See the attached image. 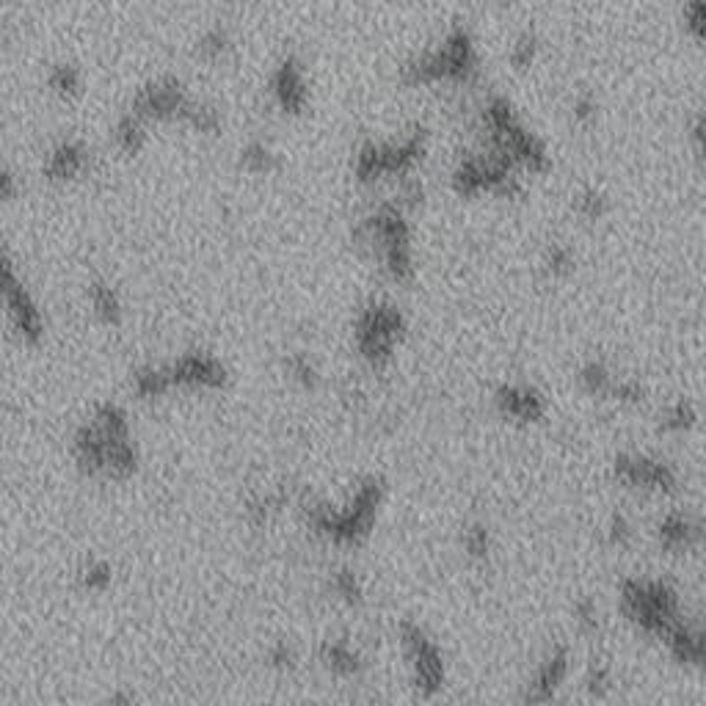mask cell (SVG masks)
<instances>
[{
    "label": "cell",
    "instance_id": "cell-1",
    "mask_svg": "<svg viewBox=\"0 0 706 706\" xmlns=\"http://www.w3.org/2000/svg\"><path fill=\"white\" fill-rule=\"evenodd\" d=\"M478 36L464 23H453L431 47L409 56L398 67V83L403 89L420 92L436 86L467 89L480 78Z\"/></svg>",
    "mask_w": 706,
    "mask_h": 706
},
{
    "label": "cell",
    "instance_id": "cell-2",
    "mask_svg": "<svg viewBox=\"0 0 706 706\" xmlns=\"http://www.w3.org/2000/svg\"><path fill=\"white\" fill-rule=\"evenodd\" d=\"M409 213L398 199H392L381 202L353 227V246L376 262L392 285H411L417 276Z\"/></svg>",
    "mask_w": 706,
    "mask_h": 706
},
{
    "label": "cell",
    "instance_id": "cell-3",
    "mask_svg": "<svg viewBox=\"0 0 706 706\" xmlns=\"http://www.w3.org/2000/svg\"><path fill=\"white\" fill-rule=\"evenodd\" d=\"M480 133H483V147L500 155L502 160H508L524 177H544L552 169V155L544 138L527 127L508 97L491 94L483 103Z\"/></svg>",
    "mask_w": 706,
    "mask_h": 706
},
{
    "label": "cell",
    "instance_id": "cell-4",
    "mask_svg": "<svg viewBox=\"0 0 706 706\" xmlns=\"http://www.w3.org/2000/svg\"><path fill=\"white\" fill-rule=\"evenodd\" d=\"M431 136L422 125H414L403 136L376 141L367 138L353 152V177L359 185H378L389 180H411L428 158Z\"/></svg>",
    "mask_w": 706,
    "mask_h": 706
},
{
    "label": "cell",
    "instance_id": "cell-5",
    "mask_svg": "<svg viewBox=\"0 0 706 706\" xmlns=\"http://www.w3.org/2000/svg\"><path fill=\"white\" fill-rule=\"evenodd\" d=\"M618 607L632 627L660 643L687 618L679 588L660 577H629L621 582Z\"/></svg>",
    "mask_w": 706,
    "mask_h": 706
},
{
    "label": "cell",
    "instance_id": "cell-6",
    "mask_svg": "<svg viewBox=\"0 0 706 706\" xmlns=\"http://www.w3.org/2000/svg\"><path fill=\"white\" fill-rule=\"evenodd\" d=\"M381 500H384L381 478H367L356 489L345 511H331L329 505H320V502L312 500L301 502V511H304V519L318 536L329 538L331 544H337V547H356L373 533Z\"/></svg>",
    "mask_w": 706,
    "mask_h": 706
},
{
    "label": "cell",
    "instance_id": "cell-7",
    "mask_svg": "<svg viewBox=\"0 0 706 706\" xmlns=\"http://www.w3.org/2000/svg\"><path fill=\"white\" fill-rule=\"evenodd\" d=\"M522 180V171L513 169L508 160L494 155L483 144L472 152H464L450 171V188L458 199H519L524 194Z\"/></svg>",
    "mask_w": 706,
    "mask_h": 706
},
{
    "label": "cell",
    "instance_id": "cell-8",
    "mask_svg": "<svg viewBox=\"0 0 706 706\" xmlns=\"http://www.w3.org/2000/svg\"><path fill=\"white\" fill-rule=\"evenodd\" d=\"M409 331V320L400 312V307L389 301H370L359 309L353 323L356 348L362 353L367 365L384 367L392 359L403 337Z\"/></svg>",
    "mask_w": 706,
    "mask_h": 706
},
{
    "label": "cell",
    "instance_id": "cell-9",
    "mask_svg": "<svg viewBox=\"0 0 706 706\" xmlns=\"http://www.w3.org/2000/svg\"><path fill=\"white\" fill-rule=\"evenodd\" d=\"M400 646H403V654L409 660L411 679H414L417 693L433 698L447 682L445 654L439 649V643L420 624L403 621L400 624Z\"/></svg>",
    "mask_w": 706,
    "mask_h": 706
},
{
    "label": "cell",
    "instance_id": "cell-10",
    "mask_svg": "<svg viewBox=\"0 0 706 706\" xmlns=\"http://www.w3.org/2000/svg\"><path fill=\"white\" fill-rule=\"evenodd\" d=\"M613 478L624 489L654 494V497H671L679 491V469L671 461L651 453H621L613 461Z\"/></svg>",
    "mask_w": 706,
    "mask_h": 706
},
{
    "label": "cell",
    "instance_id": "cell-11",
    "mask_svg": "<svg viewBox=\"0 0 706 706\" xmlns=\"http://www.w3.org/2000/svg\"><path fill=\"white\" fill-rule=\"evenodd\" d=\"M191 94L185 89V83L174 75H163L144 83L133 97L130 111L138 114L144 122H180L183 125V116L191 105Z\"/></svg>",
    "mask_w": 706,
    "mask_h": 706
},
{
    "label": "cell",
    "instance_id": "cell-12",
    "mask_svg": "<svg viewBox=\"0 0 706 706\" xmlns=\"http://www.w3.org/2000/svg\"><path fill=\"white\" fill-rule=\"evenodd\" d=\"M3 298L17 337L25 345H39L45 337V315L31 296V290L25 287L23 276L17 274V265L9 254H3Z\"/></svg>",
    "mask_w": 706,
    "mask_h": 706
},
{
    "label": "cell",
    "instance_id": "cell-13",
    "mask_svg": "<svg viewBox=\"0 0 706 706\" xmlns=\"http://www.w3.org/2000/svg\"><path fill=\"white\" fill-rule=\"evenodd\" d=\"M268 94L282 116L296 119V116L307 114L309 103H312V89H309L304 58L296 53L279 58L271 69V78H268Z\"/></svg>",
    "mask_w": 706,
    "mask_h": 706
},
{
    "label": "cell",
    "instance_id": "cell-14",
    "mask_svg": "<svg viewBox=\"0 0 706 706\" xmlns=\"http://www.w3.org/2000/svg\"><path fill=\"white\" fill-rule=\"evenodd\" d=\"M654 536L665 555H695L706 547V519L684 508H673L657 522Z\"/></svg>",
    "mask_w": 706,
    "mask_h": 706
},
{
    "label": "cell",
    "instance_id": "cell-15",
    "mask_svg": "<svg viewBox=\"0 0 706 706\" xmlns=\"http://www.w3.org/2000/svg\"><path fill=\"white\" fill-rule=\"evenodd\" d=\"M569 671H571L569 646H563V643L552 646V649L544 654V660L538 662L536 673H533V679H530V684H527L522 701H527V704H549V701H555V695L560 693V687H563L566 679H569Z\"/></svg>",
    "mask_w": 706,
    "mask_h": 706
},
{
    "label": "cell",
    "instance_id": "cell-16",
    "mask_svg": "<svg viewBox=\"0 0 706 706\" xmlns=\"http://www.w3.org/2000/svg\"><path fill=\"white\" fill-rule=\"evenodd\" d=\"M494 406L502 420H511L516 425H538L549 409L547 395L530 384H502L494 392Z\"/></svg>",
    "mask_w": 706,
    "mask_h": 706
},
{
    "label": "cell",
    "instance_id": "cell-17",
    "mask_svg": "<svg viewBox=\"0 0 706 706\" xmlns=\"http://www.w3.org/2000/svg\"><path fill=\"white\" fill-rule=\"evenodd\" d=\"M174 387L194 389H224L229 381L227 367L218 362L216 356L207 353H185L169 367Z\"/></svg>",
    "mask_w": 706,
    "mask_h": 706
},
{
    "label": "cell",
    "instance_id": "cell-18",
    "mask_svg": "<svg viewBox=\"0 0 706 706\" xmlns=\"http://www.w3.org/2000/svg\"><path fill=\"white\" fill-rule=\"evenodd\" d=\"M662 643L676 665L690 671H706V621L684 618Z\"/></svg>",
    "mask_w": 706,
    "mask_h": 706
},
{
    "label": "cell",
    "instance_id": "cell-19",
    "mask_svg": "<svg viewBox=\"0 0 706 706\" xmlns=\"http://www.w3.org/2000/svg\"><path fill=\"white\" fill-rule=\"evenodd\" d=\"M92 163L89 147L78 138H64L56 147L47 152L45 160V180L53 185H67L80 180Z\"/></svg>",
    "mask_w": 706,
    "mask_h": 706
},
{
    "label": "cell",
    "instance_id": "cell-20",
    "mask_svg": "<svg viewBox=\"0 0 706 706\" xmlns=\"http://www.w3.org/2000/svg\"><path fill=\"white\" fill-rule=\"evenodd\" d=\"M147 127L149 122H144V119H141L138 114H133V111L122 114L119 119H116L114 130H111V133H114V147L119 149L122 155H127V158L141 155L149 141Z\"/></svg>",
    "mask_w": 706,
    "mask_h": 706
},
{
    "label": "cell",
    "instance_id": "cell-21",
    "mask_svg": "<svg viewBox=\"0 0 706 706\" xmlns=\"http://www.w3.org/2000/svg\"><path fill=\"white\" fill-rule=\"evenodd\" d=\"M232 47H235L232 31H229L227 25L213 23L207 25L205 31L199 34V39H196L194 56L199 61H205V64H218V61H224L232 53Z\"/></svg>",
    "mask_w": 706,
    "mask_h": 706
},
{
    "label": "cell",
    "instance_id": "cell-22",
    "mask_svg": "<svg viewBox=\"0 0 706 706\" xmlns=\"http://www.w3.org/2000/svg\"><path fill=\"white\" fill-rule=\"evenodd\" d=\"M89 304H92L94 315L103 320L105 326H119L122 315H125V304L122 296L114 285H108L103 279H94L89 285Z\"/></svg>",
    "mask_w": 706,
    "mask_h": 706
},
{
    "label": "cell",
    "instance_id": "cell-23",
    "mask_svg": "<svg viewBox=\"0 0 706 706\" xmlns=\"http://www.w3.org/2000/svg\"><path fill=\"white\" fill-rule=\"evenodd\" d=\"M320 662L323 668L331 671L334 676H356L365 668V662L359 657V651H353L345 640H334V643H323L320 646Z\"/></svg>",
    "mask_w": 706,
    "mask_h": 706
},
{
    "label": "cell",
    "instance_id": "cell-24",
    "mask_svg": "<svg viewBox=\"0 0 706 706\" xmlns=\"http://www.w3.org/2000/svg\"><path fill=\"white\" fill-rule=\"evenodd\" d=\"M47 89L56 94L58 100H78L83 94V72L72 61H58L47 69Z\"/></svg>",
    "mask_w": 706,
    "mask_h": 706
},
{
    "label": "cell",
    "instance_id": "cell-25",
    "mask_svg": "<svg viewBox=\"0 0 706 706\" xmlns=\"http://www.w3.org/2000/svg\"><path fill=\"white\" fill-rule=\"evenodd\" d=\"M238 166L246 174H251V177H268V174H274L279 169V155H276L271 144L254 138V141H249L246 147L240 149Z\"/></svg>",
    "mask_w": 706,
    "mask_h": 706
},
{
    "label": "cell",
    "instance_id": "cell-26",
    "mask_svg": "<svg viewBox=\"0 0 706 706\" xmlns=\"http://www.w3.org/2000/svg\"><path fill=\"white\" fill-rule=\"evenodd\" d=\"M183 125L191 127L199 136L216 138L221 136V130H224V116L218 111V105L207 103V100H196L194 97L183 116Z\"/></svg>",
    "mask_w": 706,
    "mask_h": 706
},
{
    "label": "cell",
    "instance_id": "cell-27",
    "mask_svg": "<svg viewBox=\"0 0 706 706\" xmlns=\"http://www.w3.org/2000/svg\"><path fill=\"white\" fill-rule=\"evenodd\" d=\"M538 58H541V36L530 28H524L519 34L511 39V47H508V64H511L513 72H530L536 67Z\"/></svg>",
    "mask_w": 706,
    "mask_h": 706
},
{
    "label": "cell",
    "instance_id": "cell-28",
    "mask_svg": "<svg viewBox=\"0 0 706 706\" xmlns=\"http://www.w3.org/2000/svg\"><path fill=\"white\" fill-rule=\"evenodd\" d=\"M701 422V414L690 400H673L660 411V431L668 436H684Z\"/></svg>",
    "mask_w": 706,
    "mask_h": 706
},
{
    "label": "cell",
    "instance_id": "cell-29",
    "mask_svg": "<svg viewBox=\"0 0 706 706\" xmlns=\"http://www.w3.org/2000/svg\"><path fill=\"white\" fill-rule=\"evenodd\" d=\"M541 271L552 282L569 279L577 271V254L569 243H549L544 254H541Z\"/></svg>",
    "mask_w": 706,
    "mask_h": 706
},
{
    "label": "cell",
    "instance_id": "cell-30",
    "mask_svg": "<svg viewBox=\"0 0 706 706\" xmlns=\"http://www.w3.org/2000/svg\"><path fill=\"white\" fill-rule=\"evenodd\" d=\"M580 387L588 392V395H593V398H610V392H613V384H615V373L610 370V367L604 365V362H599V359H591V362H585V365L580 367Z\"/></svg>",
    "mask_w": 706,
    "mask_h": 706
},
{
    "label": "cell",
    "instance_id": "cell-31",
    "mask_svg": "<svg viewBox=\"0 0 706 706\" xmlns=\"http://www.w3.org/2000/svg\"><path fill=\"white\" fill-rule=\"evenodd\" d=\"M574 213L585 224H599L610 216V196L604 194L602 188H582L580 194L574 196Z\"/></svg>",
    "mask_w": 706,
    "mask_h": 706
},
{
    "label": "cell",
    "instance_id": "cell-32",
    "mask_svg": "<svg viewBox=\"0 0 706 706\" xmlns=\"http://www.w3.org/2000/svg\"><path fill=\"white\" fill-rule=\"evenodd\" d=\"M174 387L169 367H141L133 376V389L138 398H160Z\"/></svg>",
    "mask_w": 706,
    "mask_h": 706
},
{
    "label": "cell",
    "instance_id": "cell-33",
    "mask_svg": "<svg viewBox=\"0 0 706 706\" xmlns=\"http://www.w3.org/2000/svg\"><path fill=\"white\" fill-rule=\"evenodd\" d=\"M682 3L684 36L698 47H706V0H679Z\"/></svg>",
    "mask_w": 706,
    "mask_h": 706
},
{
    "label": "cell",
    "instance_id": "cell-34",
    "mask_svg": "<svg viewBox=\"0 0 706 706\" xmlns=\"http://www.w3.org/2000/svg\"><path fill=\"white\" fill-rule=\"evenodd\" d=\"M491 549H494V544H491L489 527L480 522L469 524L467 530H464V552H467V558L483 563V560H489Z\"/></svg>",
    "mask_w": 706,
    "mask_h": 706
},
{
    "label": "cell",
    "instance_id": "cell-35",
    "mask_svg": "<svg viewBox=\"0 0 706 706\" xmlns=\"http://www.w3.org/2000/svg\"><path fill=\"white\" fill-rule=\"evenodd\" d=\"M646 398H649V392H646V387L640 384L638 378H629V376L615 378L610 400L621 403V406H643Z\"/></svg>",
    "mask_w": 706,
    "mask_h": 706
},
{
    "label": "cell",
    "instance_id": "cell-36",
    "mask_svg": "<svg viewBox=\"0 0 706 706\" xmlns=\"http://www.w3.org/2000/svg\"><path fill=\"white\" fill-rule=\"evenodd\" d=\"M569 116L574 125L588 130V127L596 125V119H599V100H596L591 92H580L571 100Z\"/></svg>",
    "mask_w": 706,
    "mask_h": 706
},
{
    "label": "cell",
    "instance_id": "cell-37",
    "mask_svg": "<svg viewBox=\"0 0 706 706\" xmlns=\"http://www.w3.org/2000/svg\"><path fill=\"white\" fill-rule=\"evenodd\" d=\"M574 618H577V627L582 635H596L602 629V610L599 604L593 602L591 596H582L574 604Z\"/></svg>",
    "mask_w": 706,
    "mask_h": 706
},
{
    "label": "cell",
    "instance_id": "cell-38",
    "mask_svg": "<svg viewBox=\"0 0 706 706\" xmlns=\"http://www.w3.org/2000/svg\"><path fill=\"white\" fill-rule=\"evenodd\" d=\"M111 580H114V569L105 560H94V563H89L86 569L80 571V585L92 593H103L111 585Z\"/></svg>",
    "mask_w": 706,
    "mask_h": 706
},
{
    "label": "cell",
    "instance_id": "cell-39",
    "mask_svg": "<svg viewBox=\"0 0 706 706\" xmlns=\"http://www.w3.org/2000/svg\"><path fill=\"white\" fill-rule=\"evenodd\" d=\"M604 538L613 549H627L632 544V538H635V527L624 513H613L610 522H607V530H604Z\"/></svg>",
    "mask_w": 706,
    "mask_h": 706
},
{
    "label": "cell",
    "instance_id": "cell-40",
    "mask_svg": "<svg viewBox=\"0 0 706 706\" xmlns=\"http://www.w3.org/2000/svg\"><path fill=\"white\" fill-rule=\"evenodd\" d=\"M287 373L293 376V381L296 384H301L304 389H315L318 387V367L309 362V356H304V353H293L290 359H287Z\"/></svg>",
    "mask_w": 706,
    "mask_h": 706
},
{
    "label": "cell",
    "instance_id": "cell-41",
    "mask_svg": "<svg viewBox=\"0 0 706 706\" xmlns=\"http://www.w3.org/2000/svg\"><path fill=\"white\" fill-rule=\"evenodd\" d=\"M334 591L348 604H362V596H365L362 593V582H359V577L351 569L334 571Z\"/></svg>",
    "mask_w": 706,
    "mask_h": 706
},
{
    "label": "cell",
    "instance_id": "cell-42",
    "mask_svg": "<svg viewBox=\"0 0 706 706\" xmlns=\"http://www.w3.org/2000/svg\"><path fill=\"white\" fill-rule=\"evenodd\" d=\"M585 687H588V693L596 695V698H602V695L610 693V687H613L610 665H604V662H593L591 668H588V676H585Z\"/></svg>",
    "mask_w": 706,
    "mask_h": 706
},
{
    "label": "cell",
    "instance_id": "cell-43",
    "mask_svg": "<svg viewBox=\"0 0 706 706\" xmlns=\"http://www.w3.org/2000/svg\"><path fill=\"white\" fill-rule=\"evenodd\" d=\"M690 147H693L695 158L698 163L706 169V111H698V114L690 119Z\"/></svg>",
    "mask_w": 706,
    "mask_h": 706
},
{
    "label": "cell",
    "instance_id": "cell-44",
    "mask_svg": "<svg viewBox=\"0 0 706 706\" xmlns=\"http://www.w3.org/2000/svg\"><path fill=\"white\" fill-rule=\"evenodd\" d=\"M276 505H279V500L276 497H257V500L249 502V508H246V516H249V524L251 527H265L268 524V519H271V511H274Z\"/></svg>",
    "mask_w": 706,
    "mask_h": 706
},
{
    "label": "cell",
    "instance_id": "cell-45",
    "mask_svg": "<svg viewBox=\"0 0 706 706\" xmlns=\"http://www.w3.org/2000/svg\"><path fill=\"white\" fill-rule=\"evenodd\" d=\"M268 662L274 665L276 671H293L296 668V651L290 649L287 643H276L271 654H268Z\"/></svg>",
    "mask_w": 706,
    "mask_h": 706
},
{
    "label": "cell",
    "instance_id": "cell-46",
    "mask_svg": "<svg viewBox=\"0 0 706 706\" xmlns=\"http://www.w3.org/2000/svg\"><path fill=\"white\" fill-rule=\"evenodd\" d=\"M17 194H20L17 174H14L12 169H3V174H0V196H3L6 202H14V199H17Z\"/></svg>",
    "mask_w": 706,
    "mask_h": 706
},
{
    "label": "cell",
    "instance_id": "cell-47",
    "mask_svg": "<svg viewBox=\"0 0 706 706\" xmlns=\"http://www.w3.org/2000/svg\"><path fill=\"white\" fill-rule=\"evenodd\" d=\"M497 3H500V6H513L516 0H497Z\"/></svg>",
    "mask_w": 706,
    "mask_h": 706
},
{
    "label": "cell",
    "instance_id": "cell-48",
    "mask_svg": "<svg viewBox=\"0 0 706 706\" xmlns=\"http://www.w3.org/2000/svg\"><path fill=\"white\" fill-rule=\"evenodd\" d=\"M166 3H183V0H166Z\"/></svg>",
    "mask_w": 706,
    "mask_h": 706
}]
</instances>
